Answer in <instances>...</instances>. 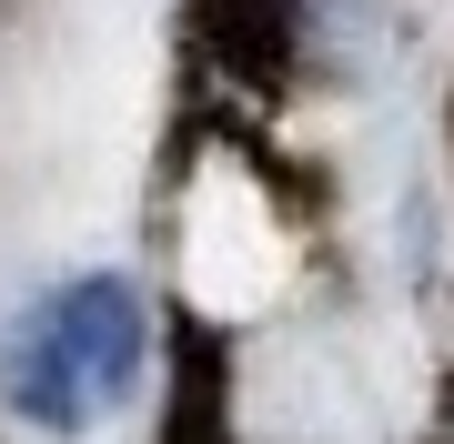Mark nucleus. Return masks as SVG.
Returning <instances> with one entry per match:
<instances>
[{"label":"nucleus","mask_w":454,"mask_h":444,"mask_svg":"<svg viewBox=\"0 0 454 444\" xmlns=\"http://www.w3.org/2000/svg\"><path fill=\"white\" fill-rule=\"evenodd\" d=\"M152 363V313L121 273H82L0 333V394L20 425L41 434H91L101 414H121V394Z\"/></svg>","instance_id":"1"}]
</instances>
